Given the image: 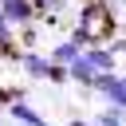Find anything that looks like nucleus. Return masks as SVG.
Here are the masks:
<instances>
[{"label": "nucleus", "mask_w": 126, "mask_h": 126, "mask_svg": "<svg viewBox=\"0 0 126 126\" xmlns=\"http://www.w3.org/2000/svg\"><path fill=\"white\" fill-rule=\"evenodd\" d=\"M67 126H91V118H71Z\"/></svg>", "instance_id": "nucleus-11"}, {"label": "nucleus", "mask_w": 126, "mask_h": 126, "mask_svg": "<svg viewBox=\"0 0 126 126\" xmlns=\"http://www.w3.org/2000/svg\"><path fill=\"white\" fill-rule=\"evenodd\" d=\"M91 126H126V110H122V106H110V102H106V106H102V110H98V114L91 118Z\"/></svg>", "instance_id": "nucleus-7"}, {"label": "nucleus", "mask_w": 126, "mask_h": 126, "mask_svg": "<svg viewBox=\"0 0 126 126\" xmlns=\"http://www.w3.org/2000/svg\"><path fill=\"white\" fill-rule=\"evenodd\" d=\"M110 51L122 59V55H126V35H110Z\"/></svg>", "instance_id": "nucleus-10"}, {"label": "nucleus", "mask_w": 126, "mask_h": 126, "mask_svg": "<svg viewBox=\"0 0 126 126\" xmlns=\"http://www.w3.org/2000/svg\"><path fill=\"white\" fill-rule=\"evenodd\" d=\"M79 51H83V47H79V43H75V39L67 35V39H59V43H55V47L47 51V59H55V63H71V59H75Z\"/></svg>", "instance_id": "nucleus-8"}, {"label": "nucleus", "mask_w": 126, "mask_h": 126, "mask_svg": "<svg viewBox=\"0 0 126 126\" xmlns=\"http://www.w3.org/2000/svg\"><path fill=\"white\" fill-rule=\"evenodd\" d=\"M0 126H4V118H0Z\"/></svg>", "instance_id": "nucleus-12"}, {"label": "nucleus", "mask_w": 126, "mask_h": 126, "mask_svg": "<svg viewBox=\"0 0 126 126\" xmlns=\"http://www.w3.org/2000/svg\"><path fill=\"white\" fill-rule=\"evenodd\" d=\"M83 55H87L98 71H114V67H118V55L110 51V43H91V47H83Z\"/></svg>", "instance_id": "nucleus-6"}, {"label": "nucleus", "mask_w": 126, "mask_h": 126, "mask_svg": "<svg viewBox=\"0 0 126 126\" xmlns=\"http://www.w3.org/2000/svg\"><path fill=\"white\" fill-rule=\"evenodd\" d=\"M67 75H71V83H75V87H94V79H98V67H94V63H91V59L79 51V55L67 63Z\"/></svg>", "instance_id": "nucleus-5"}, {"label": "nucleus", "mask_w": 126, "mask_h": 126, "mask_svg": "<svg viewBox=\"0 0 126 126\" xmlns=\"http://www.w3.org/2000/svg\"><path fill=\"white\" fill-rule=\"evenodd\" d=\"M0 51H20V47H16V28L8 24L4 8H0Z\"/></svg>", "instance_id": "nucleus-9"}, {"label": "nucleus", "mask_w": 126, "mask_h": 126, "mask_svg": "<svg viewBox=\"0 0 126 126\" xmlns=\"http://www.w3.org/2000/svg\"><path fill=\"white\" fill-rule=\"evenodd\" d=\"M102 102H110V106H122L126 110V71L118 75V71H98V79H94V87H91Z\"/></svg>", "instance_id": "nucleus-2"}, {"label": "nucleus", "mask_w": 126, "mask_h": 126, "mask_svg": "<svg viewBox=\"0 0 126 126\" xmlns=\"http://www.w3.org/2000/svg\"><path fill=\"white\" fill-rule=\"evenodd\" d=\"M16 63L24 67V75H28V79L43 83V79H47V63H51V59H47V55H39L35 47H24V51L16 55Z\"/></svg>", "instance_id": "nucleus-4"}, {"label": "nucleus", "mask_w": 126, "mask_h": 126, "mask_svg": "<svg viewBox=\"0 0 126 126\" xmlns=\"http://www.w3.org/2000/svg\"><path fill=\"white\" fill-rule=\"evenodd\" d=\"M0 8H4V16H8L12 28H24V24H35L39 20V12H35L32 0H0Z\"/></svg>", "instance_id": "nucleus-3"}, {"label": "nucleus", "mask_w": 126, "mask_h": 126, "mask_svg": "<svg viewBox=\"0 0 126 126\" xmlns=\"http://www.w3.org/2000/svg\"><path fill=\"white\" fill-rule=\"evenodd\" d=\"M106 35H114V8L106 0H91L79 8V20L71 28V39L79 47H91V43H102Z\"/></svg>", "instance_id": "nucleus-1"}]
</instances>
